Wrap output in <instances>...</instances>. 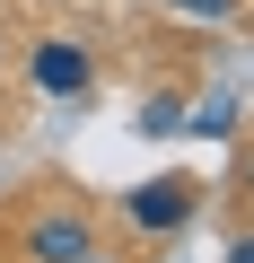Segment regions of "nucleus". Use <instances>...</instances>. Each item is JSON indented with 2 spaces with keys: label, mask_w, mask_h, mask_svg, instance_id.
I'll return each mask as SVG.
<instances>
[{
  "label": "nucleus",
  "mask_w": 254,
  "mask_h": 263,
  "mask_svg": "<svg viewBox=\"0 0 254 263\" xmlns=\"http://www.w3.org/2000/svg\"><path fill=\"white\" fill-rule=\"evenodd\" d=\"M184 114H193V105H184V97H149V105H141V114H132V123H141V132H149V141H175V132H184Z\"/></svg>",
  "instance_id": "39448f33"
},
{
  "label": "nucleus",
  "mask_w": 254,
  "mask_h": 263,
  "mask_svg": "<svg viewBox=\"0 0 254 263\" xmlns=\"http://www.w3.org/2000/svg\"><path fill=\"white\" fill-rule=\"evenodd\" d=\"M0 62H9V35H0Z\"/></svg>",
  "instance_id": "1a4fd4ad"
},
{
  "label": "nucleus",
  "mask_w": 254,
  "mask_h": 263,
  "mask_svg": "<svg viewBox=\"0 0 254 263\" xmlns=\"http://www.w3.org/2000/svg\"><path fill=\"white\" fill-rule=\"evenodd\" d=\"M193 211H202V176H175V167L123 193V219H132V228H149V237H175Z\"/></svg>",
  "instance_id": "f03ea898"
},
{
  "label": "nucleus",
  "mask_w": 254,
  "mask_h": 263,
  "mask_svg": "<svg viewBox=\"0 0 254 263\" xmlns=\"http://www.w3.org/2000/svg\"><path fill=\"white\" fill-rule=\"evenodd\" d=\"M237 114H245V105H237V97L219 88V97H210L202 114H184V132H202V141H237Z\"/></svg>",
  "instance_id": "20e7f679"
},
{
  "label": "nucleus",
  "mask_w": 254,
  "mask_h": 263,
  "mask_svg": "<svg viewBox=\"0 0 254 263\" xmlns=\"http://www.w3.org/2000/svg\"><path fill=\"white\" fill-rule=\"evenodd\" d=\"M18 246H27V263H79V254H96V219L79 202H35L18 219Z\"/></svg>",
  "instance_id": "f257e3e1"
},
{
  "label": "nucleus",
  "mask_w": 254,
  "mask_h": 263,
  "mask_svg": "<svg viewBox=\"0 0 254 263\" xmlns=\"http://www.w3.org/2000/svg\"><path fill=\"white\" fill-rule=\"evenodd\" d=\"M167 9H175V18H210V27H219V18H237V0H167Z\"/></svg>",
  "instance_id": "423d86ee"
},
{
  "label": "nucleus",
  "mask_w": 254,
  "mask_h": 263,
  "mask_svg": "<svg viewBox=\"0 0 254 263\" xmlns=\"http://www.w3.org/2000/svg\"><path fill=\"white\" fill-rule=\"evenodd\" d=\"M88 79H96V53L79 35H35L27 44V88L35 97H88Z\"/></svg>",
  "instance_id": "7ed1b4c3"
},
{
  "label": "nucleus",
  "mask_w": 254,
  "mask_h": 263,
  "mask_svg": "<svg viewBox=\"0 0 254 263\" xmlns=\"http://www.w3.org/2000/svg\"><path fill=\"white\" fill-rule=\"evenodd\" d=\"M79 263H114V254H79Z\"/></svg>",
  "instance_id": "6e6552de"
},
{
  "label": "nucleus",
  "mask_w": 254,
  "mask_h": 263,
  "mask_svg": "<svg viewBox=\"0 0 254 263\" xmlns=\"http://www.w3.org/2000/svg\"><path fill=\"white\" fill-rule=\"evenodd\" d=\"M228 263H254V228H245V237H228Z\"/></svg>",
  "instance_id": "0eeeda50"
}]
</instances>
